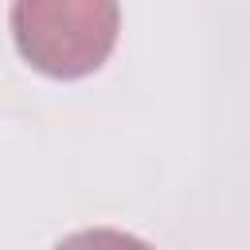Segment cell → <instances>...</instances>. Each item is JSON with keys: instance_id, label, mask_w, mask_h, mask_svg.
I'll return each instance as SVG.
<instances>
[{"instance_id": "6da1fadb", "label": "cell", "mask_w": 250, "mask_h": 250, "mask_svg": "<svg viewBox=\"0 0 250 250\" xmlns=\"http://www.w3.org/2000/svg\"><path fill=\"white\" fill-rule=\"evenodd\" d=\"M16 51L47 78L74 82L105 66L121 31L117 0H12Z\"/></svg>"}]
</instances>
